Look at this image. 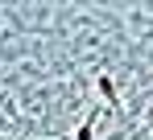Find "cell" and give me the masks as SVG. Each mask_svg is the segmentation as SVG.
<instances>
[{
	"mask_svg": "<svg viewBox=\"0 0 153 140\" xmlns=\"http://www.w3.org/2000/svg\"><path fill=\"white\" fill-rule=\"evenodd\" d=\"M95 87H100V95H103V103H108L112 111H120V95H116V83H112L108 74H100V78H95Z\"/></svg>",
	"mask_w": 153,
	"mask_h": 140,
	"instance_id": "cell-1",
	"label": "cell"
},
{
	"mask_svg": "<svg viewBox=\"0 0 153 140\" xmlns=\"http://www.w3.org/2000/svg\"><path fill=\"white\" fill-rule=\"evenodd\" d=\"M95 119H100V116H95V111H87V119L79 124V132H75V140H95V136H91V132H95Z\"/></svg>",
	"mask_w": 153,
	"mask_h": 140,
	"instance_id": "cell-2",
	"label": "cell"
}]
</instances>
